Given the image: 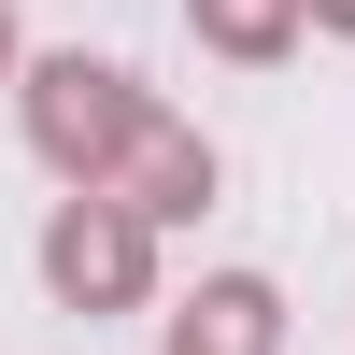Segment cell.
Masks as SVG:
<instances>
[{"mask_svg": "<svg viewBox=\"0 0 355 355\" xmlns=\"http://www.w3.org/2000/svg\"><path fill=\"white\" fill-rule=\"evenodd\" d=\"M171 355H270V284H256V270L199 284V299L171 313Z\"/></svg>", "mask_w": 355, "mask_h": 355, "instance_id": "3", "label": "cell"}, {"mask_svg": "<svg viewBox=\"0 0 355 355\" xmlns=\"http://www.w3.org/2000/svg\"><path fill=\"white\" fill-rule=\"evenodd\" d=\"M199 28H214V43H242V57H270L284 43V15H299V0H185Z\"/></svg>", "mask_w": 355, "mask_h": 355, "instance_id": "4", "label": "cell"}, {"mask_svg": "<svg viewBox=\"0 0 355 355\" xmlns=\"http://www.w3.org/2000/svg\"><path fill=\"white\" fill-rule=\"evenodd\" d=\"M313 15H327V28H355V0H313Z\"/></svg>", "mask_w": 355, "mask_h": 355, "instance_id": "5", "label": "cell"}, {"mask_svg": "<svg viewBox=\"0 0 355 355\" xmlns=\"http://www.w3.org/2000/svg\"><path fill=\"white\" fill-rule=\"evenodd\" d=\"M43 284H57L71 313H128V299H142V214H114V199L85 185L71 214L43 227Z\"/></svg>", "mask_w": 355, "mask_h": 355, "instance_id": "2", "label": "cell"}, {"mask_svg": "<svg viewBox=\"0 0 355 355\" xmlns=\"http://www.w3.org/2000/svg\"><path fill=\"white\" fill-rule=\"evenodd\" d=\"M28 128H43V157H57V171H100V157H128L157 114H142V100H128V71H100V57H43Z\"/></svg>", "mask_w": 355, "mask_h": 355, "instance_id": "1", "label": "cell"}]
</instances>
